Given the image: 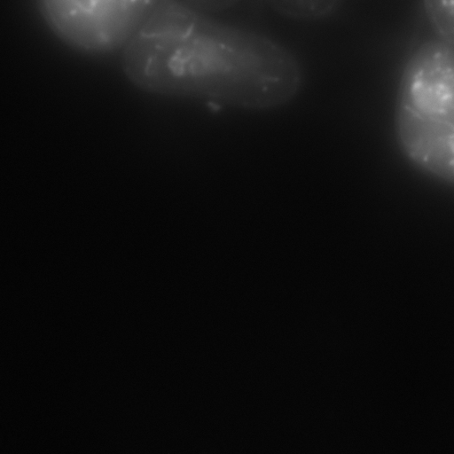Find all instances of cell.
I'll list each match as a JSON object with an SVG mask.
<instances>
[{
  "label": "cell",
  "mask_w": 454,
  "mask_h": 454,
  "mask_svg": "<svg viewBox=\"0 0 454 454\" xmlns=\"http://www.w3.org/2000/svg\"><path fill=\"white\" fill-rule=\"evenodd\" d=\"M200 11L217 14L239 5L244 0H178Z\"/></svg>",
  "instance_id": "5b68a950"
},
{
  "label": "cell",
  "mask_w": 454,
  "mask_h": 454,
  "mask_svg": "<svg viewBox=\"0 0 454 454\" xmlns=\"http://www.w3.org/2000/svg\"><path fill=\"white\" fill-rule=\"evenodd\" d=\"M436 37L454 48V0H423Z\"/></svg>",
  "instance_id": "277c9868"
},
{
  "label": "cell",
  "mask_w": 454,
  "mask_h": 454,
  "mask_svg": "<svg viewBox=\"0 0 454 454\" xmlns=\"http://www.w3.org/2000/svg\"><path fill=\"white\" fill-rule=\"evenodd\" d=\"M122 50L128 79L157 94L265 111L292 101L303 83L285 44L178 0H157Z\"/></svg>",
  "instance_id": "6da1fadb"
},
{
  "label": "cell",
  "mask_w": 454,
  "mask_h": 454,
  "mask_svg": "<svg viewBox=\"0 0 454 454\" xmlns=\"http://www.w3.org/2000/svg\"><path fill=\"white\" fill-rule=\"evenodd\" d=\"M157 0H37L51 30L83 52L123 48Z\"/></svg>",
  "instance_id": "3957f363"
},
{
  "label": "cell",
  "mask_w": 454,
  "mask_h": 454,
  "mask_svg": "<svg viewBox=\"0 0 454 454\" xmlns=\"http://www.w3.org/2000/svg\"><path fill=\"white\" fill-rule=\"evenodd\" d=\"M395 134L415 168L454 187V48L436 36L418 44L404 62Z\"/></svg>",
  "instance_id": "7a4b0ae2"
}]
</instances>
